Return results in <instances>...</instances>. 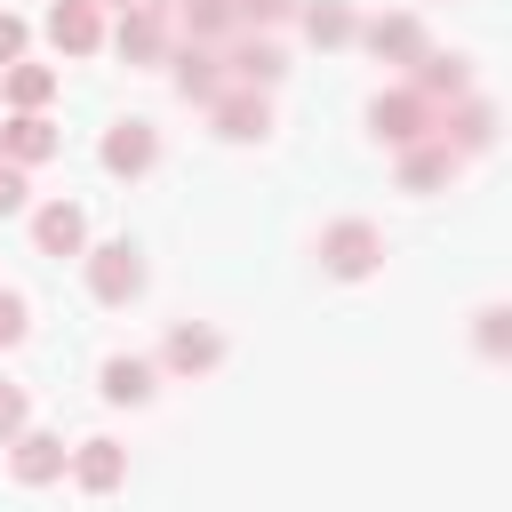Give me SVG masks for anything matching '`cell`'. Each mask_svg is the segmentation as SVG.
I'll return each instance as SVG.
<instances>
[{"mask_svg":"<svg viewBox=\"0 0 512 512\" xmlns=\"http://www.w3.org/2000/svg\"><path fill=\"white\" fill-rule=\"evenodd\" d=\"M352 24H360V16H352L344 0H304V32H312V48H344Z\"/></svg>","mask_w":512,"mask_h":512,"instance_id":"22","label":"cell"},{"mask_svg":"<svg viewBox=\"0 0 512 512\" xmlns=\"http://www.w3.org/2000/svg\"><path fill=\"white\" fill-rule=\"evenodd\" d=\"M240 8V24H280V16H296V0H232Z\"/></svg>","mask_w":512,"mask_h":512,"instance_id":"26","label":"cell"},{"mask_svg":"<svg viewBox=\"0 0 512 512\" xmlns=\"http://www.w3.org/2000/svg\"><path fill=\"white\" fill-rule=\"evenodd\" d=\"M368 128H376L384 144H416V136L440 128V104H432L424 88H384V96L368 104Z\"/></svg>","mask_w":512,"mask_h":512,"instance_id":"2","label":"cell"},{"mask_svg":"<svg viewBox=\"0 0 512 512\" xmlns=\"http://www.w3.org/2000/svg\"><path fill=\"white\" fill-rule=\"evenodd\" d=\"M16 56H24V24L0 8V64H16Z\"/></svg>","mask_w":512,"mask_h":512,"instance_id":"28","label":"cell"},{"mask_svg":"<svg viewBox=\"0 0 512 512\" xmlns=\"http://www.w3.org/2000/svg\"><path fill=\"white\" fill-rule=\"evenodd\" d=\"M112 8H144V0H112Z\"/></svg>","mask_w":512,"mask_h":512,"instance_id":"29","label":"cell"},{"mask_svg":"<svg viewBox=\"0 0 512 512\" xmlns=\"http://www.w3.org/2000/svg\"><path fill=\"white\" fill-rule=\"evenodd\" d=\"M96 384H104V400L144 408V400H152V360H128V352H120V360H104V376H96Z\"/></svg>","mask_w":512,"mask_h":512,"instance_id":"20","label":"cell"},{"mask_svg":"<svg viewBox=\"0 0 512 512\" xmlns=\"http://www.w3.org/2000/svg\"><path fill=\"white\" fill-rule=\"evenodd\" d=\"M352 32L368 40L376 64H416V56H424V24H416V16H368V24H352Z\"/></svg>","mask_w":512,"mask_h":512,"instance_id":"10","label":"cell"},{"mask_svg":"<svg viewBox=\"0 0 512 512\" xmlns=\"http://www.w3.org/2000/svg\"><path fill=\"white\" fill-rule=\"evenodd\" d=\"M176 8H184V40H232L240 32L232 0H176Z\"/></svg>","mask_w":512,"mask_h":512,"instance_id":"21","label":"cell"},{"mask_svg":"<svg viewBox=\"0 0 512 512\" xmlns=\"http://www.w3.org/2000/svg\"><path fill=\"white\" fill-rule=\"evenodd\" d=\"M0 152H8L16 168H32V160H56V152H64V136H56V120H40V112H16V120L0 128Z\"/></svg>","mask_w":512,"mask_h":512,"instance_id":"15","label":"cell"},{"mask_svg":"<svg viewBox=\"0 0 512 512\" xmlns=\"http://www.w3.org/2000/svg\"><path fill=\"white\" fill-rule=\"evenodd\" d=\"M288 72V56L272 48V40H232L224 48V80H248V88H272Z\"/></svg>","mask_w":512,"mask_h":512,"instance_id":"17","label":"cell"},{"mask_svg":"<svg viewBox=\"0 0 512 512\" xmlns=\"http://www.w3.org/2000/svg\"><path fill=\"white\" fill-rule=\"evenodd\" d=\"M8 344H24V296L0 288V352H8Z\"/></svg>","mask_w":512,"mask_h":512,"instance_id":"27","label":"cell"},{"mask_svg":"<svg viewBox=\"0 0 512 512\" xmlns=\"http://www.w3.org/2000/svg\"><path fill=\"white\" fill-rule=\"evenodd\" d=\"M408 72H416V80H408V88H424V96H432V104H456V96H464V88H472V72H464V56H432V48H424V56H416V64H408Z\"/></svg>","mask_w":512,"mask_h":512,"instance_id":"18","label":"cell"},{"mask_svg":"<svg viewBox=\"0 0 512 512\" xmlns=\"http://www.w3.org/2000/svg\"><path fill=\"white\" fill-rule=\"evenodd\" d=\"M208 112H216V136H232V144H256V136L272 128V104H264V88H248V80H224V88L208 96Z\"/></svg>","mask_w":512,"mask_h":512,"instance_id":"4","label":"cell"},{"mask_svg":"<svg viewBox=\"0 0 512 512\" xmlns=\"http://www.w3.org/2000/svg\"><path fill=\"white\" fill-rule=\"evenodd\" d=\"M472 344H480L488 360H504V352H512V312H504V304H488V312H480V328H472Z\"/></svg>","mask_w":512,"mask_h":512,"instance_id":"23","label":"cell"},{"mask_svg":"<svg viewBox=\"0 0 512 512\" xmlns=\"http://www.w3.org/2000/svg\"><path fill=\"white\" fill-rule=\"evenodd\" d=\"M112 48H120L128 64H160V56H168V0L120 8V32H112Z\"/></svg>","mask_w":512,"mask_h":512,"instance_id":"5","label":"cell"},{"mask_svg":"<svg viewBox=\"0 0 512 512\" xmlns=\"http://www.w3.org/2000/svg\"><path fill=\"white\" fill-rule=\"evenodd\" d=\"M152 160H160L152 120H112V128H104V168H112V176H144Z\"/></svg>","mask_w":512,"mask_h":512,"instance_id":"11","label":"cell"},{"mask_svg":"<svg viewBox=\"0 0 512 512\" xmlns=\"http://www.w3.org/2000/svg\"><path fill=\"white\" fill-rule=\"evenodd\" d=\"M24 192H32V184H24V168L0 152V216H16V208H24Z\"/></svg>","mask_w":512,"mask_h":512,"instance_id":"25","label":"cell"},{"mask_svg":"<svg viewBox=\"0 0 512 512\" xmlns=\"http://www.w3.org/2000/svg\"><path fill=\"white\" fill-rule=\"evenodd\" d=\"M48 40H56L64 56H96V48H104V16H96V0H56V8H48Z\"/></svg>","mask_w":512,"mask_h":512,"instance_id":"13","label":"cell"},{"mask_svg":"<svg viewBox=\"0 0 512 512\" xmlns=\"http://www.w3.org/2000/svg\"><path fill=\"white\" fill-rule=\"evenodd\" d=\"M0 96H8L16 112H40V104L56 96V72H48V64H24V56H16V64H0Z\"/></svg>","mask_w":512,"mask_h":512,"instance_id":"19","label":"cell"},{"mask_svg":"<svg viewBox=\"0 0 512 512\" xmlns=\"http://www.w3.org/2000/svg\"><path fill=\"white\" fill-rule=\"evenodd\" d=\"M24 416H32V408H24V384H0V448L24 432Z\"/></svg>","mask_w":512,"mask_h":512,"instance_id":"24","label":"cell"},{"mask_svg":"<svg viewBox=\"0 0 512 512\" xmlns=\"http://www.w3.org/2000/svg\"><path fill=\"white\" fill-rule=\"evenodd\" d=\"M88 296H96V304H128V296H144V256H136L128 240L88 248Z\"/></svg>","mask_w":512,"mask_h":512,"instance_id":"3","label":"cell"},{"mask_svg":"<svg viewBox=\"0 0 512 512\" xmlns=\"http://www.w3.org/2000/svg\"><path fill=\"white\" fill-rule=\"evenodd\" d=\"M8 472H16L24 488H48V480L64 472V440H56V432H16V440H8Z\"/></svg>","mask_w":512,"mask_h":512,"instance_id":"14","label":"cell"},{"mask_svg":"<svg viewBox=\"0 0 512 512\" xmlns=\"http://www.w3.org/2000/svg\"><path fill=\"white\" fill-rule=\"evenodd\" d=\"M72 456V480L88 488V496H112L120 480H128V448L120 440H80V448H64Z\"/></svg>","mask_w":512,"mask_h":512,"instance_id":"12","label":"cell"},{"mask_svg":"<svg viewBox=\"0 0 512 512\" xmlns=\"http://www.w3.org/2000/svg\"><path fill=\"white\" fill-rule=\"evenodd\" d=\"M32 248H40V256H80V248H88V216H80V200H48V208H32Z\"/></svg>","mask_w":512,"mask_h":512,"instance_id":"8","label":"cell"},{"mask_svg":"<svg viewBox=\"0 0 512 512\" xmlns=\"http://www.w3.org/2000/svg\"><path fill=\"white\" fill-rule=\"evenodd\" d=\"M216 360H224V336L200 328V320H176L168 344H160V368H176V376H208Z\"/></svg>","mask_w":512,"mask_h":512,"instance_id":"9","label":"cell"},{"mask_svg":"<svg viewBox=\"0 0 512 512\" xmlns=\"http://www.w3.org/2000/svg\"><path fill=\"white\" fill-rule=\"evenodd\" d=\"M440 136H448L456 152H488V144H496V104H480V96H464L456 112L440 104Z\"/></svg>","mask_w":512,"mask_h":512,"instance_id":"16","label":"cell"},{"mask_svg":"<svg viewBox=\"0 0 512 512\" xmlns=\"http://www.w3.org/2000/svg\"><path fill=\"white\" fill-rule=\"evenodd\" d=\"M456 160H464V152H456V144H448V136L432 128V136L400 144V184H408V192H440V184L456 176Z\"/></svg>","mask_w":512,"mask_h":512,"instance_id":"6","label":"cell"},{"mask_svg":"<svg viewBox=\"0 0 512 512\" xmlns=\"http://www.w3.org/2000/svg\"><path fill=\"white\" fill-rule=\"evenodd\" d=\"M376 264H384V232H376V224L344 216V224L320 232V272H328V280H368Z\"/></svg>","mask_w":512,"mask_h":512,"instance_id":"1","label":"cell"},{"mask_svg":"<svg viewBox=\"0 0 512 512\" xmlns=\"http://www.w3.org/2000/svg\"><path fill=\"white\" fill-rule=\"evenodd\" d=\"M168 64H176V96H184V104H208V96L224 88V48H216V40H184Z\"/></svg>","mask_w":512,"mask_h":512,"instance_id":"7","label":"cell"}]
</instances>
